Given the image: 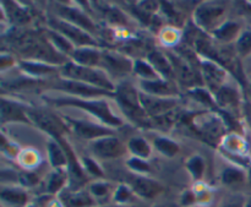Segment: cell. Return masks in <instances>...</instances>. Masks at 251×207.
Masks as SVG:
<instances>
[{
  "instance_id": "obj_1",
  "label": "cell",
  "mask_w": 251,
  "mask_h": 207,
  "mask_svg": "<svg viewBox=\"0 0 251 207\" xmlns=\"http://www.w3.org/2000/svg\"><path fill=\"white\" fill-rule=\"evenodd\" d=\"M48 101L58 107H75L86 110L107 127L119 128L124 125V119L113 112L104 98H81L63 95L59 97H48Z\"/></svg>"
},
{
  "instance_id": "obj_2",
  "label": "cell",
  "mask_w": 251,
  "mask_h": 207,
  "mask_svg": "<svg viewBox=\"0 0 251 207\" xmlns=\"http://www.w3.org/2000/svg\"><path fill=\"white\" fill-rule=\"evenodd\" d=\"M59 76L69 80L80 81L112 93H115L117 91V86L114 85L110 76L100 68H87V66L77 65L74 61H69L63 68H60Z\"/></svg>"
},
{
  "instance_id": "obj_3",
  "label": "cell",
  "mask_w": 251,
  "mask_h": 207,
  "mask_svg": "<svg viewBox=\"0 0 251 207\" xmlns=\"http://www.w3.org/2000/svg\"><path fill=\"white\" fill-rule=\"evenodd\" d=\"M226 5L222 2L206 1L199 5L194 12V21L205 31H215L226 21Z\"/></svg>"
},
{
  "instance_id": "obj_4",
  "label": "cell",
  "mask_w": 251,
  "mask_h": 207,
  "mask_svg": "<svg viewBox=\"0 0 251 207\" xmlns=\"http://www.w3.org/2000/svg\"><path fill=\"white\" fill-rule=\"evenodd\" d=\"M88 149H90L92 156L100 161L118 159L127 152V147L115 135L92 140V141L88 142Z\"/></svg>"
},
{
  "instance_id": "obj_5",
  "label": "cell",
  "mask_w": 251,
  "mask_h": 207,
  "mask_svg": "<svg viewBox=\"0 0 251 207\" xmlns=\"http://www.w3.org/2000/svg\"><path fill=\"white\" fill-rule=\"evenodd\" d=\"M50 88L56 91H61L65 95L81 98H104L107 96H109V97L115 96V93L109 92V91L102 90V88L95 87V86L87 85V83L80 82V81L60 78V76L54 82V85L50 86Z\"/></svg>"
},
{
  "instance_id": "obj_6",
  "label": "cell",
  "mask_w": 251,
  "mask_h": 207,
  "mask_svg": "<svg viewBox=\"0 0 251 207\" xmlns=\"http://www.w3.org/2000/svg\"><path fill=\"white\" fill-rule=\"evenodd\" d=\"M114 97L117 98L122 112H124L126 117L141 120L142 117L146 114L140 102V92L131 85L123 83V85L117 86Z\"/></svg>"
},
{
  "instance_id": "obj_7",
  "label": "cell",
  "mask_w": 251,
  "mask_h": 207,
  "mask_svg": "<svg viewBox=\"0 0 251 207\" xmlns=\"http://www.w3.org/2000/svg\"><path fill=\"white\" fill-rule=\"evenodd\" d=\"M49 26H50V29L63 34L69 41L73 42L76 48H80V47H97V42L93 38L92 34L86 32L85 29L80 28L76 25L71 24V22L61 20L59 17H53V19L49 20Z\"/></svg>"
},
{
  "instance_id": "obj_8",
  "label": "cell",
  "mask_w": 251,
  "mask_h": 207,
  "mask_svg": "<svg viewBox=\"0 0 251 207\" xmlns=\"http://www.w3.org/2000/svg\"><path fill=\"white\" fill-rule=\"evenodd\" d=\"M126 184L132 189L135 195L139 199H142V200H154L164 190L163 185L159 181H154L149 176L132 174Z\"/></svg>"
},
{
  "instance_id": "obj_9",
  "label": "cell",
  "mask_w": 251,
  "mask_h": 207,
  "mask_svg": "<svg viewBox=\"0 0 251 207\" xmlns=\"http://www.w3.org/2000/svg\"><path fill=\"white\" fill-rule=\"evenodd\" d=\"M66 123H68V125L76 136L80 137V139L87 140L88 142L103 136L114 135V131L107 125H98L93 122L73 119V118H66Z\"/></svg>"
},
{
  "instance_id": "obj_10",
  "label": "cell",
  "mask_w": 251,
  "mask_h": 207,
  "mask_svg": "<svg viewBox=\"0 0 251 207\" xmlns=\"http://www.w3.org/2000/svg\"><path fill=\"white\" fill-rule=\"evenodd\" d=\"M100 68L103 69L113 80V76L123 78L129 75L130 73H134V61L122 54L103 52Z\"/></svg>"
},
{
  "instance_id": "obj_11",
  "label": "cell",
  "mask_w": 251,
  "mask_h": 207,
  "mask_svg": "<svg viewBox=\"0 0 251 207\" xmlns=\"http://www.w3.org/2000/svg\"><path fill=\"white\" fill-rule=\"evenodd\" d=\"M140 92L146 93L149 96L161 98H176L179 95L178 88L174 86L172 81L167 78H158L153 81L139 80Z\"/></svg>"
},
{
  "instance_id": "obj_12",
  "label": "cell",
  "mask_w": 251,
  "mask_h": 207,
  "mask_svg": "<svg viewBox=\"0 0 251 207\" xmlns=\"http://www.w3.org/2000/svg\"><path fill=\"white\" fill-rule=\"evenodd\" d=\"M140 102L146 114L153 115V117L167 114V112L173 110V108L178 104L176 98L153 97V96H149L142 92H140Z\"/></svg>"
},
{
  "instance_id": "obj_13",
  "label": "cell",
  "mask_w": 251,
  "mask_h": 207,
  "mask_svg": "<svg viewBox=\"0 0 251 207\" xmlns=\"http://www.w3.org/2000/svg\"><path fill=\"white\" fill-rule=\"evenodd\" d=\"M56 11H58L56 12V14H58L56 17L76 25V26L85 29V31L88 32L90 34L95 33L96 29H97L95 22H93L85 12L76 9V7L65 6V5H58V6H56Z\"/></svg>"
},
{
  "instance_id": "obj_14",
  "label": "cell",
  "mask_w": 251,
  "mask_h": 207,
  "mask_svg": "<svg viewBox=\"0 0 251 207\" xmlns=\"http://www.w3.org/2000/svg\"><path fill=\"white\" fill-rule=\"evenodd\" d=\"M201 69H202L205 81L207 83L208 88L213 93L217 92L221 87L227 83V73L223 68H221L218 64L213 63L212 60H202L201 61Z\"/></svg>"
},
{
  "instance_id": "obj_15",
  "label": "cell",
  "mask_w": 251,
  "mask_h": 207,
  "mask_svg": "<svg viewBox=\"0 0 251 207\" xmlns=\"http://www.w3.org/2000/svg\"><path fill=\"white\" fill-rule=\"evenodd\" d=\"M248 181V176L244 168L237 164H225L220 171V181L227 188L235 189L244 185Z\"/></svg>"
},
{
  "instance_id": "obj_16",
  "label": "cell",
  "mask_w": 251,
  "mask_h": 207,
  "mask_svg": "<svg viewBox=\"0 0 251 207\" xmlns=\"http://www.w3.org/2000/svg\"><path fill=\"white\" fill-rule=\"evenodd\" d=\"M0 198L2 205L10 207H24L29 203L28 193L20 185H2Z\"/></svg>"
},
{
  "instance_id": "obj_17",
  "label": "cell",
  "mask_w": 251,
  "mask_h": 207,
  "mask_svg": "<svg viewBox=\"0 0 251 207\" xmlns=\"http://www.w3.org/2000/svg\"><path fill=\"white\" fill-rule=\"evenodd\" d=\"M102 53L97 47H80L76 48L71 59L75 64L87 68H100L102 61Z\"/></svg>"
},
{
  "instance_id": "obj_18",
  "label": "cell",
  "mask_w": 251,
  "mask_h": 207,
  "mask_svg": "<svg viewBox=\"0 0 251 207\" xmlns=\"http://www.w3.org/2000/svg\"><path fill=\"white\" fill-rule=\"evenodd\" d=\"M64 207H91L96 204L88 190L73 191L70 189H64L58 195Z\"/></svg>"
},
{
  "instance_id": "obj_19",
  "label": "cell",
  "mask_w": 251,
  "mask_h": 207,
  "mask_svg": "<svg viewBox=\"0 0 251 207\" xmlns=\"http://www.w3.org/2000/svg\"><path fill=\"white\" fill-rule=\"evenodd\" d=\"M1 120L6 122H24L28 123V113L25 108H22L19 103L7 101L5 98L1 100Z\"/></svg>"
},
{
  "instance_id": "obj_20",
  "label": "cell",
  "mask_w": 251,
  "mask_h": 207,
  "mask_svg": "<svg viewBox=\"0 0 251 207\" xmlns=\"http://www.w3.org/2000/svg\"><path fill=\"white\" fill-rule=\"evenodd\" d=\"M22 71L33 78H44V76L54 75L60 73V69L53 64H47L44 61H21L20 63Z\"/></svg>"
},
{
  "instance_id": "obj_21",
  "label": "cell",
  "mask_w": 251,
  "mask_h": 207,
  "mask_svg": "<svg viewBox=\"0 0 251 207\" xmlns=\"http://www.w3.org/2000/svg\"><path fill=\"white\" fill-rule=\"evenodd\" d=\"M242 27L238 22L230 21V20H226L221 26H218L215 31L212 32L213 37L217 39L218 42H223V43H230L235 39L237 41L239 36L242 34Z\"/></svg>"
},
{
  "instance_id": "obj_22",
  "label": "cell",
  "mask_w": 251,
  "mask_h": 207,
  "mask_svg": "<svg viewBox=\"0 0 251 207\" xmlns=\"http://www.w3.org/2000/svg\"><path fill=\"white\" fill-rule=\"evenodd\" d=\"M47 151H48V159L50 162L51 167L54 169L66 168L69 167V159L66 156V152L64 147L55 139L50 140L47 145Z\"/></svg>"
},
{
  "instance_id": "obj_23",
  "label": "cell",
  "mask_w": 251,
  "mask_h": 207,
  "mask_svg": "<svg viewBox=\"0 0 251 207\" xmlns=\"http://www.w3.org/2000/svg\"><path fill=\"white\" fill-rule=\"evenodd\" d=\"M69 183V172L66 168L53 169L47 181V193L49 195H59L64 189H66V184Z\"/></svg>"
},
{
  "instance_id": "obj_24",
  "label": "cell",
  "mask_w": 251,
  "mask_h": 207,
  "mask_svg": "<svg viewBox=\"0 0 251 207\" xmlns=\"http://www.w3.org/2000/svg\"><path fill=\"white\" fill-rule=\"evenodd\" d=\"M87 190L96 203H103L109 198H113L115 188L109 181H105L104 179H96L88 184Z\"/></svg>"
},
{
  "instance_id": "obj_25",
  "label": "cell",
  "mask_w": 251,
  "mask_h": 207,
  "mask_svg": "<svg viewBox=\"0 0 251 207\" xmlns=\"http://www.w3.org/2000/svg\"><path fill=\"white\" fill-rule=\"evenodd\" d=\"M126 147L127 151L131 154V156L142 159H149L152 156V151H153L151 142H149L142 136L130 137L126 144Z\"/></svg>"
},
{
  "instance_id": "obj_26",
  "label": "cell",
  "mask_w": 251,
  "mask_h": 207,
  "mask_svg": "<svg viewBox=\"0 0 251 207\" xmlns=\"http://www.w3.org/2000/svg\"><path fill=\"white\" fill-rule=\"evenodd\" d=\"M151 144L157 152L163 155L164 157H168V158L178 156L179 152H180V145L166 136H154L151 140Z\"/></svg>"
},
{
  "instance_id": "obj_27",
  "label": "cell",
  "mask_w": 251,
  "mask_h": 207,
  "mask_svg": "<svg viewBox=\"0 0 251 207\" xmlns=\"http://www.w3.org/2000/svg\"><path fill=\"white\" fill-rule=\"evenodd\" d=\"M147 59H149V63L156 69L157 73H158L163 78H167V80H168L169 76L173 74V68H172L171 61H169V59L167 58L163 53H161V52L153 51L152 53L149 54Z\"/></svg>"
},
{
  "instance_id": "obj_28",
  "label": "cell",
  "mask_w": 251,
  "mask_h": 207,
  "mask_svg": "<svg viewBox=\"0 0 251 207\" xmlns=\"http://www.w3.org/2000/svg\"><path fill=\"white\" fill-rule=\"evenodd\" d=\"M216 102H217V105L223 108H229L235 107L239 102V96H238L237 90L234 87H232L230 85L226 83L223 87H221L217 92L215 93Z\"/></svg>"
},
{
  "instance_id": "obj_29",
  "label": "cell",
  "mask_w": 251,
  "mask_h": 207,
  "mask_svg": "<svg viewBox=\"0 0 251 207\" xmlns=\"http://www.w3.org/2000/svg\"><path fill=\"white\" fill-rule=\"evenodd\" d=\"M185 168L188 169L189 174H190L191 179H193L195 183H201V181L205 177L206 172V163L205 158L200 155H194L186 161Z\"/></svg>"
},
{
  "instance_id": "obj_30",
  "label": "cell",
  "mask_w": 251,
  "mask_h": 207,
  "mask_svg": "<svg viewBox=\"0 0 251 207\" xmlns=\"http://www.w3.org/2000/svg\"><path fill=\"white\" fill-rule=\"evenodd\" d=\"M137 199L139 198L135 195L132 189L126 183H123L115 186L112 201L115 204V206L125 207L126 205H130V204H134Z\"/></svg>"
},
{
  "instance_id": "obj_31",
  "label": "cell",
  "mask_w": 251,
  "mask_h": 207,
  "mask_svg": "<svg viewBox=\"0 0 251 207\" xmlns=\"http://www.w3.org/2000/svg\"><path fill=\"white\" fill-rule=\"evenodd\" d=\"M134 73L142 81H153L163 78L149 61L141 60V59H136L134 61Z\"/></svg>"
},
{
  "instance_id": "obj_32",
  "label": "cell",
  "mask_w": 251,
  "mask_h": 207,
  "mask_svg": "<svg viewBox=\"0 0 251 207\" xmlns=\"http://www.w3.org/2000/svg\"><path fill=\"white\" fill-rule=\"evenodd\" d=\"M17 159L24 171L33 172V169L37 168L41 163V155L34 149H25L20 151Z\"/></svg>"
},
{
  "instance_id": "obj_33",
  "label": "cell",
  "mask_w": 251,
  "mask_h": 207,
  "mask_svg": "<svg viewBox=\"0 0 251 207\" xmlns=\"http://www.w3.org/2000/svg\"><path fill=\"white\" fill-rule=\"evenodd\" d=\"M48 37L51 41V43L55 46V48L58 49L60 53L63 54H69V55H73L74 52H75L76 47L75 44L71 41H69L66 37H64L63 34L58 33L56 31H53V29H49L48 31Z\"/></svg>"
},
{
  "instance_id": "obj_34",
  "label": "cell",
  "mask_w": 251,
  "mask_h": 207,
  "mask_svg": "<svg viewBox=\"0 0 251 207\" xmlns=\"http://www.w3.org/2000/svg\"><path fill=\"white\" fill-rule=\"evenodd\" d=\"M80 163L87 176L93 177V178H96V179H104L105 178V174H104V172H103L102 167L98 164L97 159L93 158V157L82 156L80 158Z\"/></svg>"
},
{
  "instance_id": "obj_35",
  "label": "cell",
  "mask_w": 251,
  "mask_h": 207,
  "mask_svg": "<svg viewBox=\"0 0 251 207\" xmlns=\"http://www.w3.org/2000/svg\"><path fill=\"white\" fill-rule=\"evenodd\" d=\"M126 166L129 167L130 171L134 172V174H140V176H150L152 172L151 166L146 159L137 158L134 156L126 159Z\"/></svg>"
},
{
  "instance_id": "obj_36",
  "label": "cell",
  "mask_w": 251,
  "mask_h": 207,
  "mask_svg": "<svg viewBox=\"0 0 251 207\" xmlns=\"http://www.w3.org/2000/svg\"><path fill=\"white\" fill-rule=\"evenodd\" d=\"M189 95L194 98L195 101H198L199 103L203 104L205 107L208 108H217V102H216V98L208 92L205 88H194L189 92Z\"/></svg>"
},
{
  "instance_id": "obj_37",
  "label": "cell",
  "mask_w": 251,
  "mask_h": 207,
  "mask_svg": "<svg viewBox=\"0 0 251 207\" xmlns=\"http://www.w3.org/2000/svg\"><path fill=\"white\" fill-rule=\"evenodd\" d=\"M235 48L240 55H248L251 53V31H244L235 41Z\"/></svg>"
},
{
  "instance_id": "obj_38",
  "label": "cell",
  "mask_w": 251,
  "mask_h": 207,
  "mask_svg": "<svg viewBox=\"0 0 251 207\" xmlns=\"http://www.w3.org/2000/svg\"><path fill=\"white\" fill-rule=\"evenodd\" d=\"M19 181L20 186H22V188H33L39 183V177L34 172L22 171L19 174Z\"/></svg>"
},
{
  "instance_id": "obj_39",
  "label": "cell",
  "mask_w": 251,
  "mask_h": 207,
  "mask_svg": "<svg viewBox=\"0 0 251 207\" xmlns=\"http://www.w3.org/2000/svg\"><path fill=\"white\" fill-rule=\"evenodd\" d=\"M103 15L105 16V19L109 20L112 24H126V19H125V15L122 11L117 9H113V7H103L102 9Z\"/></svg>"
},
{
  "instance_id": "obj_40",
  "label": "cell",
  "mask_w": 251,
  "mask_h": 207,
  "mask_svg": "<svg viewBox=\"0 0 251 207\" xmlns=\"http://www.w3.org/2000/svg\"><path fill=\"white\" fill-rule=\"evenodd\" d=\"M161 39L167 46H174L179 42V33L176 28H166L162 32Z\"/></svg>"
},
{
  "instance_id": "obj_41",
  "label": "cell",
  "mask_w": 251,
  "mask_h": 207,
  "mask_svg": "<svg viewBox=\"0 0 251 207\" xmlns=\"http://www.w3.org/2000/svg\"><path fill=\"white\" fill-rule=\"evenodd\" d=\"M180 205L184 207H193L198 206V201H196V195L194 193L193 189L185 190L180 196Z\"/></svg>"
},
{
  "instance_id": "obj_42",
  "label": "cell",
  "mask_w": 251,
  "mask_h": 207,
  "mask_svg": "<svg viewBox=\"0 0 251 207\" xmlns=\"http://www.w3.org/2000/svg\"><path fill=\"white\" fill-rule=\"evenodd\" d=\"M245 200H247V198H244V196L238 194V195H234L232 196V198L227 199L226 201H223V203L220 204L217 207H244Z\"/></svg>"
},
{
  "instance_id": "obj_43",
  "label": "cell",
  "mask_w": 251,
  "mask_h": 207,
  "mask_svg": "<svg viewBox=\"0 0 251 207\" xmlns=\"http://www.w3.org/2000/svg\"><path fill=\"white\" fill-rule=\"evenodd\" d=\"M24 207H38V206H37L36 204H33V203H28L26 206H24Z\"/></svg>"
},
{
  "instance_id": "obj_44",
  "label": "cell",
  "mask_w": 251,
  "mask_h": 207,
  "mask_svg": "<svg viewBox=\"0 0 251 207\" xmlns=\"http://www.w3.org/2000/svg\"><path fill=\"white\" fill-rule=\"evenodd\" d=\"M152 207H163V206H161V205H156V206H152Z\"/></svg>"
},
{
  "instance_id": "obj_45",
  "label": "cell",
  "mask_w": 251,
  "mask_h": 207,
  "mask_svg": "<svg viewBox=\"0 0 251 207\" xmlns=\"http://www.w3.org/2000/svg\"><path fill=\"white\" fill-rule=\"evenodd\" d=\"M115 207H122V206H115Z\"/></svg>"
}]
</instances>
